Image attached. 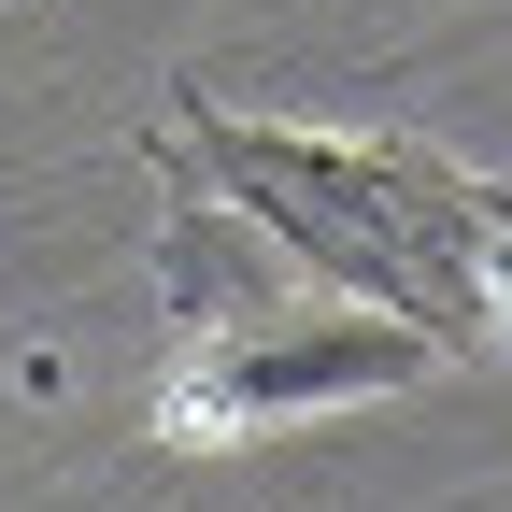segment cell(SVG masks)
Returning a JSON list of instances; mask_svg holds the SVG:
<instances>
[{
  "label": "cell",
  "mask_w": 512,
  "mask_h": 512,
  "mask_svg": "<svg viewBox=\"0 0 512 512\" xmlns=\"http://www.w3.org/2000/svg\"><path fill=\"white\" fill-rule=\"evenodd\" d=\"M185 143L228 185V214H256L271 256L427 328L441 356H512V185L498 171L413 143V128H271L228 100H185Z\"/></svg>",
  "instance_id": "obj_1"
},
{
  "label": "cell",
  "mask_w": 512,
  "mask_h": 512,
  "mask_svg": "<svg viewBox=\"0 0 512 512\" xmlns=\"http://www.w3.org/2000/svg\"><path fill=\"white\" fill-rule=\"evenodd\" d=\"M441 342L399 328V313H313V328H200L185 342V370L157 384V427L171 441H271L299 413H342V399H399V384H427Z\"/></svg>",
  "instance_id": "obj_2"
}]
</instances>
